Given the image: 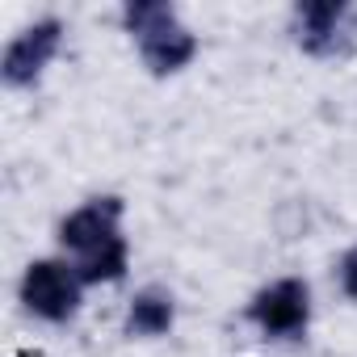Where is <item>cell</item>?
Listing matches in <instances>:
<instances>
[{"instance_id":"cell-4","label":"cell","mask_w":357,"mask_h":357,"mask_svg":"<svg viewBox=\"0 0 357 357\" xmlns=\"http://www.w3.org/2000/svg\"><path fill=\"white\" fill-rule=\"evenodd\" d=\"M290 43L315 63H344L349 55H357V5L298 0L290 9Z\"/></svg>"},{"instance_id":"cell-2","label":"cell","mask_w":357,"mask_h":357,"mask_svg":"<svg viewBox=\"0 0 357 357\" xmlns=\"http://www.w3.org/2000/svg\"><path fill=\"white\" fill-rule=\"evenodd\" d=\"M240 315L261 340L298 344V340H307L311 319H315V290L303 273H282V278L265 282L261 290H252Z\"/></svg>"},{"instance_id":"cell-1","label":"cell","mask_w":357,"mask_h":357,"mask_svg":"<svg viewBox=\"0 0 357 357\" xmlns=\"http://www.w3.org/2000/svg\"><path fill=\"white\" fill-rule=\"evenodd\" d=\"M118 22L130 34L139 63L155 80L181 76L202 51V38L181 22L176 5H168V0H126Z\"/></svg>"},{"instance_id":"cell-6","label":"cell","mask_w":357,"mask_h":357,"mask_svg":"<svg viewBox=\"0 0 357 357\" xmlns=\"http://www.w3.org/2000/svg\"><path fill=\"white\" fill-rule=\"evenodd\" d=\"M122 223H126L122 194H93V198H84L80 206H72L55 223V244H59V252L68 261H76V257H84V252L118 240V236H126Z\"/></svg>"},{"instance_id":"cell-8","label":"cell","mask_w":357,"mask_h":357,"mask_svg":"<svg viewBox=\"0 0 357 357\" xmlns=\"http://www.w3.org/2000/svg\"><path fill=\"white\" fill-rule=\"evenodd\" d=\"M72 265H76V273H80V282H84L89 290H97V286H118V282L130 273V240L118 236V240H109V244H101V248L76 257Z\"/></svg>"},{"instance_id":"cell-5","label":"cell","mask_w":357,"mask_h":357,"mask_svg":"<svg viewBox=\"0 0 357 357\" xmlns=\"http://www.w3.org/2000/svg\"><path fill=\"white\" fill-rule=\"evenodd\" d=\"M68 43V22L55 13H43L34 22H26L0 51V84L9 93H30L43 84V76L51 72V63L63 55Z\"/></svg>"},{"instance_id":"cell-9","label":"cell","mask_w":357,"mask_h":357,"mask_svg":"<svg viewBox=\"0 0 357 357\" xmlns=\"http://www.w3.org/2000/svg\"><path fill=\"white\" fill-rule=\"evenodd\" d=\"M332 278H336V290H340V298L357 303V244H349V248L336 257V269H332Z\"/></svg>"},{"instance_id":"cell-7","label":"cell","mask_w":357,"mask_h":357,"mask_svg":"<svg viewBox=\"0 0 357 357\" xmlns=\"http://www.w3.org/2000/svg\"><path fill=\"white\" fill-rule=\"evenodd\" d=\"M176 328V294L164 282H143L122 311V336L130 340H160Z\"/></svg>"},{"instance_id":"cell-3","label":"cell","mask_w":357,"mask_h":357,"mask_svg":"<svg viewBox=\"0 0 357 357\" xmlns=\"http://www.w3.org/2000/svg\"><path fill=\"white\" fill-rule=\"evenodd\" d=\"M84 294H89V286L80 282L76 265L63 252L34 257L17 278L22 311L30 319H38V324H51V328H68L84 311Z\"/></svg>"}]
</instances>
